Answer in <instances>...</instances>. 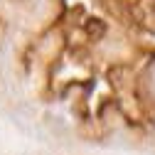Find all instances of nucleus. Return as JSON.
<instances>
[{
    "mask_svg": "<svg viewBox=\"0 0 155 155\" xmlns=\"http://www.w3.org/2000/svg\"><path fill=\"white\" fill-rule=\"evenodd\" d=\"M150 84H153V89H155V67L150 69Z\"/></svg>",
    "mask_w": 155,
    "mask_h": 155,
    "instance_id": "f257e3e1",
    "label": "nucleus"
}]
</instances>
